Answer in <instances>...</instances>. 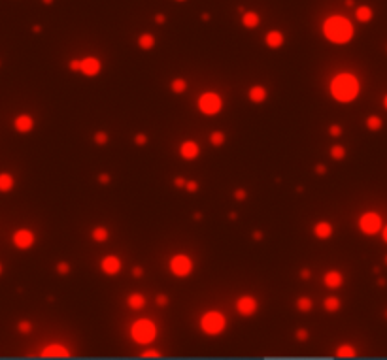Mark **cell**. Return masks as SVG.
Here are the masks:
<instances>
[{
    "instance_id": "obj_28",
    "label": "cell",
    "mask_w": 387,
    "mask_h": 360,
    "mask_svg": "<svg viewBox=\"0 0 387 360\" xmlns=\"http://www.w3.org/2000/svg\"><path fill=\"white\" fill-rule=\"evenodd\" d=\"M355 17H357L359 23H368V21L372 19V10L368 6H359L357 10H355Z\"/></svg>"
},
{
    "instance_id": "obj_45",
    "label": "cell",
    "mask_w": 387,
    "mask_h": 360,
    "mask_svg": "<svg viewBox=\"0 0 387 360\" xmlns=\"http://www.w3.org/2000/svg\"><path fill=\"white\" fill-rule=\"evenodd\" d=\"M68 70H70V72H77V70H79V60H70V62H68Z\"/></svg>"
},
{
    "instance_id": "obj_49",
    "label": "cell",
    "mask_w": 387,
    "mask_h": 360,
    "mask_svg": "<svg viewBox=\"0 0 387 360\" xmlns=\"http://www.w3.org/2000/svg\"><path fill=\"white\" fill-rule=\"evenodd\" d=\"M251 238L259 241V240H263V232H261V230H253V232H251Z\"/></svg>"
},
{
    "instance_id": "obj_34",
    "label": "cell",
    "mask_w": 387,
    "mask_h": 360,
    "mask_svg": "<svg viewBox=\"0 0 387 360\" xmlns=\"http://www.w3.org/2000/svg\"><path fill=\"white\" fill-rule=\"evenodd\" d=\"M93 140H94V143H96V145H106V143H108V140H110V136H108L106 132H96V134H94Z\"/></svg>"
},
{
    "instance_id": "obj_31",
    "label": "cell",
    "mask_w": 387,
    "mask_h": 360,
    "mask_svg": "<svg viewBox=\"0 0 387 360\" xmlns=\"http://www.w3.org/2000/svg\"><path fill=\"white\" fill-rule=\"evenodd\" d=\"M330 157H332L334 161H342V159L346 157V149H344L342 145H332V147H330Z\"/></svg>"
},
{
    "instance_id": "obj_36",
    "label": "cell",
    "mask_w": 387,
    "mask_h": 360,
    "mask_svg": "<svg viewBox=\"0 0 387 360\" xmlns=\"http://www.w3.org/2000/svg\"><path fill=\"white\" fill-rule=\"evenodd\" d=\"M155 303H157L159 307H166V305H168V296H166V294H157V296H155Z\"/></svg>"
},
{
    "instance_id": "obj_33",
    "label": "cell",
    "mask_w": 387,
    "mask_h": 360,
    "mask_svg": "<svg viewBox=\"0 0 387 360\" xmlns=\"http://www.w3.org/2000/svg\"><path fill=\"white\" fill-rule=\"evenodd\" d=\"M17 332L19 334H30V332H32V322L30 321H19L17 322Z\"/></svg>"
},
{
    "instance_id": "obj_53",
    "label": "cell",
    "mask_w": 387,
    "mask_h": 360,
    "mask_svg": "<svg viewBox=\"0 0 387 360\" xmlns=\"http://www.w3.org/2000/svg\"><path fill=\"white\" fill-rule=\"evenodd\" d=\"M193 219H195V221H200V219H202V213H193Z\"/></svg>"
},
{
    "instance_id": "obj_21",
    "label": "cell",
    "mask_w": 387,
    "mask_h": 360,
    "mask_svg": "<svg viewBox=\"0 0 387 360\" xmlns=\"http://www.w3.org/2000/svg\"><path fill=\"white\" fill-rule=\"evenodd\" d=\"M15 187V180L9 172H0V192H9Z\"/></svg>"
},
{
    "instance_id": "obj_42",
    "label": "cell",
    "mask_w": 387,
    "mask_h": 360,
    "mask_svg": "<svg viewBox=\"0 0 387 360\" xmlns=\"http://www.w3.org/2000/svg\"><path fill=\"white\" fill-rule=\"evenodd\" d=\"M234 198L238 200V202H244V200L247 198V192H245L244 189H236L234 190Z\"/></svg>"
},
{
    "instance_id": "obj_41",
    "label": "cell",
    "mask_w": 387,
    "mask_h": 360,
    "mask_svg": "<svg viewBox=\"0 0 387 360\" xmlns=\"http://www.w3.org/2000/svg\"><path fill=\"white\" fill-rule=\"evenodd\" d=\"M183 189L187 190V192H197L198 190V183L197 181H185V187Z\"/></svg>"
},
{
    "instance_id": "obj_27",
    "label": "cell",
    "mask_w": 387,
    "mask_h": 360,
    "mask_svg": "<svg viewBox=\"0 0 387 360\" xmlns=\"http://www.w3.org/2000/svg\"><path fill=\"white\" fill-rule=\"evenodd\" d=\"M170 89H172L174 95H183V93L187 91V81H185L183 77H176V79H172Z\"/></svg>"
},
{
    "instance_id": "obj_16",
    "label": "cell",
    "mask_w": 387,
    "mask_h": 360,
    "mask_svg": "<svg viewBox=\"0 0 387 360\" xmlns=\"http://www.w3.org/2000/svg\"><path fill=\"white\" fill-rule=\"evenodd\" d=\"M323 283L327 285L329 289H340L342 287V283H344V275L340 274L338 270H329L327 274L323 275Z\"/></svg>"
},
{
    "instance_id": "obj_26",
    "label": "cell",
    "mask_w": 387,
    "mask_h": 360,
    "mask_svg": "<svg viewBox=\"0 0 387 360\" xmlns=\"http://www.w3.org/2000/svg\"><path fill=\"white\" fill-rule=\"evenodd\" d=\"M108 236H110V232H108V228L106 227H94L93 230H91V238H93L96 243H104V241L108 240Z\"/></svg>"
},
{
    "instance_id": "obj_9",
    "label": "cell",
    "mask_w": 387,
    "mask_h": 360,
    "mask_svg": "<svg viewBox=\"0 0 387 360\" xmlns=\"http://www.w3.org/2000/svg\"><path fill=\"white\" fill-rule=\"evenodd\" d=\"M259 309V302L257 298L251 294H242L238 300H236V311L240 313L242 317H253Z\"/></svg>"
},
{
    "instance_id": "obj_15",
    "label": "cell",
    "mask_w": 387,
    "mask_h": 360,
    "mask_svg": "<svg viewBox=\"0 0 387 360\" xmlns=\"http://www.w3.org/2000/svg\"><path fill=\"white\" fill-rule=\"evenodd\" d=\"M264 44L270 49H280L285 44V36L282 30H268L264 36Z\"/></svg>"
},
{
    "instance_id": "obj_50",
    "label": "cell",
    "mask_w": 387,
    "mask_h": 360,
    "mask_svg": "<svg viewBox=\"0 0 387 360\" xmlns=\"http://www.w3.org/2000/svg\"><path fill=\"white\" fill-rule=\"evenodd\" d=\"M229 219H231V221H236V219H238V213H236V211H231V213H229Z\"/></svg>"
},
{
    "instance_id": "obj_48",
    "label": "cell",
    "mask_w": 387,
    "mask_h": 360,
    "mask_svg": "<svg viewBox=\"0 0 387 360\" xmlns=\"http://www.w3.org/2000/svg\"><path fill=\"white\" fill-rule=\"evenodd\" d=\"M155 23L164 25V23H166V15H164V13H157V15H155Z\"/></svg>"
},
{
    "instance_id": "obj_54",
    "label": "cell",
    "mask_w": 387,
    "mask_h": 360,
    "mask_svg": "<svg viewBox=\"0 0 387 360\" xmlns=\"http://www.w3.org/2000/svg\"><path fill=\"white\" fill-rule=\"evenodd\" d=\"M32 30H34V32L38 34V32H42V27H40V25H34V29H32Z\"/></svg>"
},
{
    "instance_id": "obj_39",
    "label": "cell",
    "mask_w": 387,
    "mask_h": 360,
    "mask_svg": "<svg viewBox=\"0 0 387 360\" xmlns=\"http://www.w3.org/2000/svg\"><path fill=\"white\" fill-rule=\"evenodd\" d=\"M295 338H297V341H306V340H308V330L299 328V330L295 332Z\"/></svg>"
},
{
    "instance_id": "obj_24",
    "label": "cell",
    "mask_w": 387,
    "mask_h": 360,
    "mask_svg": "<svg viewBox=\"0 0 387 360\" xmlns=\"http://www.w3.org/2000/svg\"><path fill=\"white\" fill-rule=\"evenodd\" d=\"M340 305H342V302H340V298L338 296H327L325 300H323V309L327 313H334V311H338L340 309Z\"/></svg>"
},
{
    "instance_id": "obj_8",
    "label": "cell",
    "mask_w": 387,
    "mask_h": 360,
    "mask_svg": "<svg viewBox=\"0 0 387 360\" xmlns=\"http://www.w3.org/2000/svg\"><path fill=\"white\" fill-rule=\"evenodd\" d=\"M11 241L21 251H28V249H32L34 243H36V236H34V232L30 228H17L13 232V236H11Z\"/></svg>"
},
{
    "instance_id": "obj_35",
    "label": "cell",
    "mask_w": 387,
    "mask_h": 360,
    "mask_svg": "<svg viewBox=\"0 0 387 360\" xmlns=\"http://www.w3.org/2000/svg\"><path fill=\"white\" fill-rule=\"evenodd\" d=\"M140 357L142 359H160V353L157 349H146L142 351Z\"/></svg>"
},
{
    "instance_id": "obj_52",
    "label": "cell",
    "mask_w": 387,
    "mask_h": 360,
    "mask_svg": "<svg viewBox=\"0 0 387 360\" xmlns=\"http://www.w3.org/2000/svg\"><path fill=\"white\" fill-rule=\"evenodd\" d=\"M200 19L204 21V23H208V21H210V13H202V15H200Z\"/></svg>"
},
{
    "instance_id": "obj_32",
    "label": "cell",
    "mask_w": 387,
    "mask_h": 360,
    "mask_svg": "<svg viewBox=\"0 0 387 360\" xmlns=\"http://www.w3.org/2000/svg\"><path fill=\"white\" fill-rule=\"evenodd\" d=\"M55 270H57V275H68L70 270H72V266L68 264L66 260H61V262H57Z\"/></svg>"
},
{
    "instance_id": "obj_2",
    "label": "cell",
    "mask_w": 387,
    "mask_h": 360,
    "mask_svg": "<svg viewBox=\"0 0 387 360\" xmlns=\"http://www.w3.org/2000/svg\"><path fill=\"white\" fill-rule=\"evenodd\" d=\"M353 34H355V29L351 21L344 15H329L323 21V36L336 46H344L351 42Z\"/></svg>"
},
{
    "instance_id": "obj_47",
    "label": "cell",
    "mask_w": 387,
    "mask_h": 360,
    "mask_svg": "<svg viewBox=\"0 0 387 360\" xmlns=\"http://www.w3.org/2000/svg\"><path fill=\"white\" fill-rule=\"evenodd\" d=\"M174 185H176V187H178V189H183V187H185V180H183V178H181V176H178V178H176V180H174Z\"/></svg>"
},
{
    "instance_id": "obj_18",
    "label": "cell",
    "mask_w": 387,
    "mask_h": 360,
    "mask_svg": "<svg viewBox=\"0 0 387 360\" xmlns=\"http://www.w3.org/2000/svg\"><path fill=\"white\" fill-rule=\"evenodd\" d=\"M332 225H330L329 221H319V223H315V227H313V234L315 238H319V240H329L332 236Z\"/></svg>"
},
{
    "instance_id": "obj_25",
    "label": "cell",
    "mask_w": 387,
    "mask_h": 360,
    "mask_svg": "<svg viewBox=\"0 0 387 360\" xmlns=\"http://www.w3.org/2000/svg\"><path fill=\"white\" fill-rule=\"evenodd\" d=\"M295 305H297V309L302 313H308L313 309V302H311L310 296H299L297 302H295Z\"/></svg>"
},
{
    "instance_id": "obj_20",
    "label": "cell",
    "mask_w": 387,
    "mask_h": 360,
    "mask_svg": "<svg viewBox=\"0 0 387 360\" xmlns=\"http://www.w3.org/2000/svg\"><path fill=\"white\" fill-rule=\"evenodd\" d=\"M242 25H244L245 29H257L259 25H261V17H259V13L257 11H244L242 13Z\"/></svg>"
},
{
    "instance_id": "obj_11",
    "label": "cell",
    "mask_w": 387,
    "mask_h": 360,
    "mask_svg": "<svg viewBox=\"0 0 387 360\" xmlns=\"http://www.w3.org/2000/svg\"><path fill=\"white\" fill-rule=\"evenodd\" d=\"M38 355L44 357V359H68L70 351H68V347L61 345V343H49L46 347H42Z\"/></svg>"
},
{
    "instance_id": "obj_6",
    "label": "cell",
    "mask_w": 387,
    "mask_h": 360,
    "mask_svg": "<svg viewBox=\"0 0 387 360\" xmlns=\"http://www.w3.org/2000/svg\"><path fill=\"white\" fill-rule=\"evenodd\" d=\"M168 268L172 275H176V277H189L191 272H193V268H195V262H193V258L189 255H174L170 258L168 262Z\"/></svg>"
},
{
    "instance_id": "obj_1",
    "label": "cell",
    "mask_w": 387,
    "mask_h": 360,
    "mask_svg": "<svg viewBox=\"0 0 387 360\" xmlns=\"http://www.w3.org/2000/svg\"><path fill=\"white\" fill-rule=\"evenodd\" d=\"M329 91L336 102L349 104V102H353V100L359 96L361 83H359V79L353 76V74H349V72H340V74H336V76L330 79Z\"/></svg>"
},
{
    "instance_id": "obj_38",
    "label": "cell",
    "mask_w": 387,
    "mask_h": 360,
    "mask_svg": "<svg viewBox=\"0 0 387 360\" xmlns=\"http://www.w3.org/2000/svg\"><path fill=\"white\" fill-rule=\"evenodd\" d=\"M132 142H134V143H136V145H146V143H148V136H146V134H136V136H134V138H132Z\"/></svg>"
},
{
    "instance_id": "obj_22",
    "label": "cell",
    "mask_w": 387,
    "mask_h": 360,
    "mask_svg": "<svg viewBox=\"0 0 387 360\" xmlns=\"http://www.w3.org/2000/svg\"><path fill=\"white\" fill-rule=\"evenodd\" d=\"M138 48L144 49V51H150V49L155 48V38L151 32H142L138 36Z\"/></svg>"
},
{
    "instance_id": "obj_19",
    "label": "cell",
    "mask_w": 387,
    "mask_h": 360,
    "mask_svg": "<svg viewBox=\"0 0 387 360\" xmlns=\"http://www.w3.org/2000/svg\"><path fill=\"white\" fill-rule=\"evenodd\" d=\"M127 305L134 311H140L146 307V296L142 293H131L127 296Z\"/></svg>"
},
{
    "instance_id": "obj_37",
    "label": "cell",
    "mask_w": 387,
    "mask_h": 360,
    "mask_svg": "<svg viewBox=\"0 0 387 360\" xmlns=\"http://www.w3.org/2000/svg\"><path fill=\"white\" fill-rule=\"evenodd\" d=\"M329 134L332 138H340V136H342V126H340V124H330Z\"/></svg>"
},
{
    "instance_id": "obj_44",
    "label": "cell",
    "mask_w": 387,
    "mask_h": 360,
    "mask_svg": "<svg viewBox=\"0 0 387 360\" xmlns=\"http://www.w3.org/2000/svg\"><path fill=\"white\" fill-rule=\"evenodd\" d=\"M142 275H144V268H142V266H134V268H132V277H136V279H138V277H142Z\"/></svg>"
},
{
    "instance_id": "obj_12",
    "label": "cell",
    "mask_w": 387,
    "mask_h": 360,
    "mask_svg": "<svg viewBox=\"0 0 387 360\" xmlns=\"http://www.w3.org/2000/svg\"><path fill=\"white\" fill-rule=\"evenodd\" d=\"M121 268H123L121 258L115 255H106V256H102V260H100V270H102L106 275H110V277L121 274Z\"/></svg>"
},
{
    "instance_id": "obj_4",
    "label": "cell",
    "mask_w": 387,
    "mask_h": 360,
    "mask_svg": "<svg viewBox=\"0 0 387 360\" xmlns=\"http://www.w3.org/2000/svg\"><path fill=\"white\" fill-rule=\"evenodd\" d=\"M129 334H131L134 343H138V345H150L157 338V324L151 321V319H138V321L132 322Z\"/></svg>"
},
{
    "instance_id": "obj_14",
    "label": "cell",
    "mask_w": 387,
    "mask_h": 360,
    "mask_svg": "<svg viewBox=\"0 0 387 360\" xmlns=\"http://www.w3.org/2000/svg\"><path fill=\"white\" fill-rule=\"evenodd\" d=\"M13 128L21 134L32 132V128H34V119H32L28 114H19L17 117H15V121H13Z\"/></svg>"
},
{
    "instance_id": "obj_59",
    "label": "cell",
    "mask_w": 387,
    "mask_h": 360,
    "mask_svg": "<svg viewBox=\"0 0 387 360\" xmlns=\"http://www.w3.org/2000/svg\"><path fill=\"white\" fill-rule=\"evenodd\" d=\"M386 264H387V255H386Z\"/></svg>"
},
{
    "instance_id": "obj_40",
    "label": "cell",
    "mask_w": 387,
    "mask_h": 360,
    "mask_svg": "<svg viewBox=\"0 0 387 360\" xmlns=\"http://www.w3.org/2000/svg\"><path fill=\"white\" fill-rule=\"evenodd\" d=\"M110 181H112L110 174H106V172H100V174H98V183H100V185H110Z\"/></svg>"
},
{
    "instance_id": "obj_7",
    "label": "cell",
    "mask_w": 387,
    "mask_h": 360,
    "mask_svg": "<svg viewBox=\"0 0 387 360\" xmlns=\"http://www.w3.org/2000/svg\"><path fill=\"white\" fill-rule=\"evenodd\" d=\"M359 230L367 236H374L382 230V217L374 211H367L359 217Z\"/></svg>"
},
{
    "instance_id": "obj_29",
    "label": "cell",
    "mask_w": 387,
    "mask_h": 360,
    "mask_svg": "<svg viewBox=\"0 0 387 360\" xmlns=\"http://www.w3.org/2000/svg\"><path fill=\"white\" fill-rule=\"evenodd\" d=\"M210 143L214 145V147H221L223 143H225V134L221 132V130H214V132L210 134Z\"/></svg>"
},
{
    "instance_id": "obj_3",
    "label": "cell",
    "mask_w": 387,
    "mask_h": 360,
    "mask_svg": "<svg viewBox=\"0 0 387 360\" xmlns=\"http://www.w3.org/2000/svg\"><path fill=\"white\" fill-rule=\"evenodd\" d=\"M198 328L204 336H219L227 330V319L225 315L217 309L202 313L198 319Z\"/></svg>"
},
{
    "instance_id": "obj_5",
    "label": "cell",
    "mask_w": 387,
    "mask_h": 360,
    "mask_svg": "<svg viewBox=\"0 0 387 360\" xmlns=\"http://www.w3.org/2000/svg\"><path fill=\"white\" fill-rule=\"evenodd\" d=\"M197 108L202 115L212 117V115H217L223 110V98H221V95L214 93V91H206V93H202L198 96Z\"/></svg>"
},
{
    "instance_id": "obj_55",
    "label": "cell",
    "mask_w": 387,
    "mask_h": 360,
    "mask_svg": "<svg viewBox=\"0 0 387 360\" xmlns=\"http://www.w3.org/2000/svg\"><path fill=\"white\" fill-rule=\"evenodd\" d=\"M42 2H44L46 6H49V4H53V0H42Z\"/></svg>"
},
{
    "instance_id": "obj_57",
    "label": "cell",
    "mask_w": 387,
    "mask_h": 360,
    "mask_svg": "<svg viewBox=\"0 0 387 360\" xmlns=\"http://www.w3.org/2000/svg\"><path fill=\"white\" fill-rule=\"evenodd\" d=\"M2 272H4V268H2V264H0V275H2Z\"/></svg>"
},
{
    "instance_id": "obj_17",
    "label": "cell",
    "mask_w": 387,
    "mask_h": 360,
    "mask_svg": "<svg viewBox=\"0 0 387 360\" xmlns=\"http://www.w3.org/2000/svg\"><path fill=\"white\" fill-rule=\"evenodd\" d=\"M247 98H249L253 104H261V102H264V100L268 98V91H266V87L264 85H253L249 89V93H247Z\"/></svg>"
},
{
    "instance_id": "obj_10",
    "label": "cell",
    "mask_w": 387,
    "mask_h": 360,
    "mask_svg": "<svg viewBox=\"0 0 387 360\" xmlns=\"http://www.w3.org/2000/svg\"><path fill=\"white\" fill-rule=\"evenodd\" d=\"M77 72L87 77H96L100 72H102V62H100V59L98 57L89 55V57H85L79 60V70H77Z\"/></svg>"
},
{
    "instance_id": "obj_46",
    "label": "cell",
    "mask_w": 387,
    "mask_h": 360,
    "mask_svg": "<svg viewBox=\"0 0 387 360\" xmlns=\"http://www.w3.org/2000/svg\"><path fill=\"white\" fill-rule=\"evenodd\" d=\"M313 170H315V174H319V176H325L327 174V166L325 164H317Z\"/></svg>"
},
{
    "instance_id": "obj_43",
    "label": "cell",
    "mask_w": 387,
    "mask_h": 360,
    "mask_svg": "<svg viewBox=\"0 0 387 360\" xmlns=\"http://www.w3.org/2000/svg\"><path fill=\"white\" fill-rule=\"evenodd\" d=\"M299 277H301V279H310V277H311V270H310V268H302L301 272H299Z\"/></svg>"
},
{
    "instance_id": "obj_60",
    "label": "cell",
    "mask_w": 387,
    "mask_h": 360,
    "mask_svg": "<svg viewBox=\"0 0 387 360\" xmlns=\"http://www.w3.org/2000/svg\"><path fill=\"white\" fill-rule=\"evenodd\" d=\"M386 319H387V311H386Z\"/></svg>"
},
{
    "instance_id": "obj_13",
    "label": "cell",
    "mask_w": 387,
    "mask_h": 360,
    "mask_svg": "<svg viewBox=\"0 0 387 360\" xmlns=\"http://www.w3.org/2000/svg\"><path fill=\"white\" fill-rule=\"evenodd\" d=\"M198 155H200V147H198L197 142L185 140V142L179 145V157L183 161H195V159H198Z\"/></svg>"
},
{
    "instance_id": "obj_58",
    "label": "cell",
    "mask_w": 387,
    "mask_h": 360,
    "mask_svg": "<svg viewBox=\"0 0 387 360\" xmlns=\"http://www.w3.org/2000/svg\"><path fill=\"white\" fill-rule=\"evenodd\" d=\"M176 2H185V0H176Z\"/></svg>"
},
{
    "instance_id": "obj_56",
    "label": "cell",
    "mask_w": 387,
    "mask_h": 360,
    "mask_svg": "<svg viewBox=\"0 0 387 360\" xmlns=\"http://www.w3.org/2000/svg\"><path fill=\"white\" fill-rule=\"evenodd\" d=\"M384 106H386V110H387V95H386V98H384Z\"/></svg>"
},
{
    "instance_id": "obj_30",
    "label": "cell",
    "mask_w": 387,
    "mask_h": 360,
    "mask_svg": "<svg viewBox=\"0 0 387 360\" xmlns=\"http://www.w3.org/2000/svg\"><path fill=\"white\" fill-rule=\"evenodd\" d=\"M367 128L368 130H372V132L380 130V128H382V119H380L378 115H370V117H367Z\"/></svg>"
},
{
    "instance_id": "obj_51",
    "label": "cell",
    "mask_w": 387,
    "mask_h": 360,
    "mask_svg": "<svg viewBox=\"0 0 387 360\" xmlns=\"http://www.w3.org/2000/svg\"><path fill=\"white\" fill-rule=\"evenodd\" d=\"M382 238H384V241L387 243V225L384 227V230H382Z\"/></svg>"
},
{
    "instance_id": "obj_23",
    "label": "cell",
    "mask_w": 387,
    "mask_h": 360,
    "mask_svg": "<svg viewBox=\"0 0 387 360\" xmlns=\"http://www.w3.org/2000/svg\"><path fill=\"white\" fill-rule=\"evenodd\" d=\"M355 355H357V351L351 343H342L336 347V357H340V359H353Z\"/></svg>"
}]
</instances>
